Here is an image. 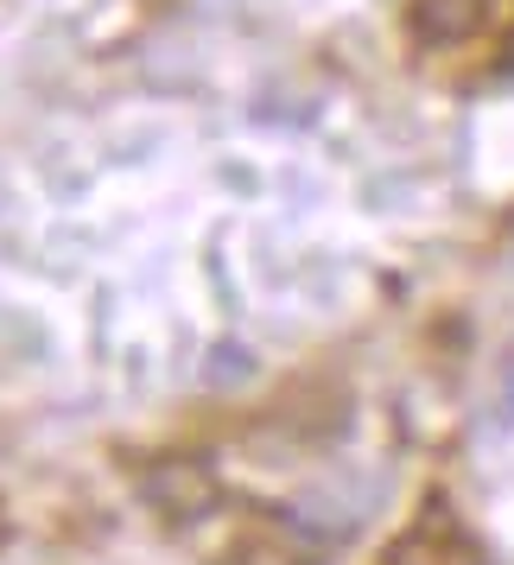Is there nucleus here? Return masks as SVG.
<instances>
[{"instance_id":"f257e3e1","label":"nucleus","mask_w":514,"mask_h":565,"mask_svg":"<svg viewBox=\"0 0 514 565\" xmlns=\"http://www.w3.org/2000/svg\"><path fill=\"white\" fill-rule=\"evenodd\" d=\"M394 565H483V553L470 546V534H463L451 514L432 509L400 546H394Z\"/></svg>"},{"instance_id":"f03ea898","label":"nucleus","mask_w":514,"mask_h":565,"mask_svg":"<svg viewBox=\"0 0 514 565\" xmlns=\"http://www.w3.org/2000/svg\"><path fill=\"white\" fill-rule=\"evenodd\" d=\"M483 20H489V0H419L413 7V32L426 45H463Z\"/></svg>"}]
</instances>
